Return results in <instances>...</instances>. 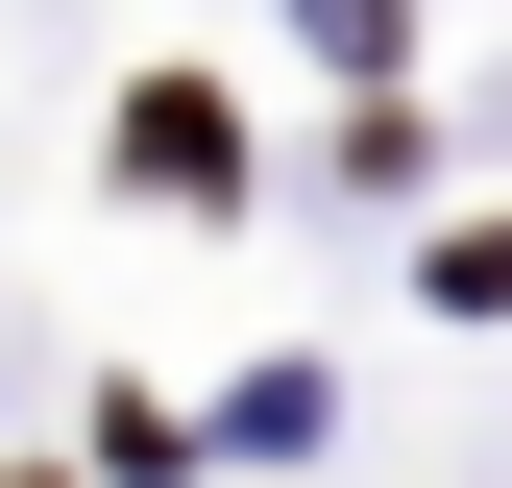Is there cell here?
Segmentation results:
<instances>
[{"label": "cell", "instance_id": "cell-1", "mask_svg": "<svg viewBox=\"0 0 512 488\" xmlns=\"http://www.w3.org/2000/svg\"><path fill=\"white\" fill-rule=\"evenodd\" d=\"M122 171H147V196H220L244 147H220V98H147V122H122Z\"/></svg>", "mask_w": 512, "mask_h": 488}]
</instances>
